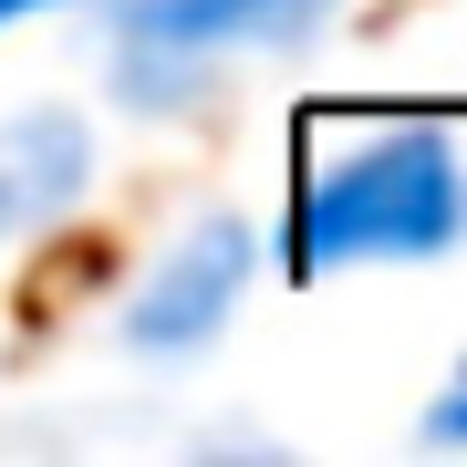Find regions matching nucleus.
Here are the masks:
<instances>
[{
	"instance_id": "1",
	"label": "nucleus",
	"mask_w": 467,
	"mask_h": 467,
	"mask_svg": "<svg viewBox=\"0 0 467 467\" xmlns=\"http://www.w3.org/2000/svg\"><path fill=\"white\" fill-rule=\"evenodd\" d=\"M467 239V156L436 125H395L374 146L333 156L291 208V281L364 260H447Z\"/></svg>"
},
{
	"instance_id": "2",
	"label": "nucleus",
	"mask_w": 467,
	"mask_h": 467,
	"mask_svg": "<svg viewBox=\"0 0 467 467\" xmlns=\"http://www.w3.org/2000/svg\"><path fill=\"white\" fill-rule=\"evenodd\" d=\"M343 0H115V94L167 115L239 52L312 42Z\"/></svg>"
},
{
	"instance_id": "3",
	"label": "nucleus",
	"mask_w": 467,
	"mask_h": 467,
	"mask_svg": "<svg viewBox=\"0 0 467 467\" xmlns=\"http://www.w3.org/2000/svg\"><path fill=\"white\" fill-rule=\"evenodd\" d=\"M250 270H260V229H250L239 208L187 218L167 250L146 260V281L125 291L115 343L135 353V364H198V353L239 322V301H250Z\"/></svg>"
},
{
	"instance_id": "4",
	"label": "nucleus",
	"mask_w": 467,
	"mask_h": 467,
	"mask_svg": "<svg viewBox=\"0 0 467 467\" xmlns=\"http://www.w3.org/2000/svg\"><path fill=\"white\" fill-rule=\"evenodd\" d=\"M94 167H104V146H94V125L73 115V104H21V115H0V239H32L52 218H73Z\"/></svg>"
},
{
	"instance_id": "5",
	"label": "nucleus",
	"mask_w": 467,
	"mask_h": 467,
	"mask_svg": "<svg viewBox=\"0 0 467 467\" xmlns=\"http://www.w3.org/2000/svg\"><path fill=\"white\" fill-rule=\"evenodd\" d=\"M416 436H426V447H467V353H457V374L436 384V405H426Z\"/></svg>"
},
{
	"instance_id": "6",
	"label": "nucleus",
	"mask_w": 467,
	"mask_h": 467,
	"mask_svg": "<svg viewBox=\"0 0 467 467\" xmlns=\"http://www.w3.org/2000/svg\"><path fill=\"white\" fill-rule=\"evenodd\" d=\"M42 11H73V0H0V32L11 21H42Z\"/></svg>"
}]
</instances>
